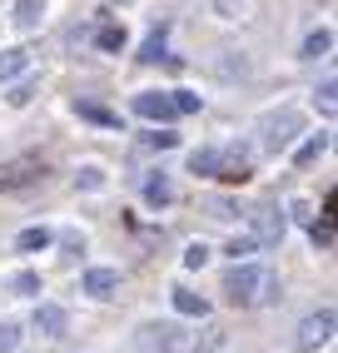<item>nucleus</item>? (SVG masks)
<instances>
[{"instance_id": "1", "label": "nucleus", "mask_w": 338, "mask_h": 353, "mask_svg": "<svg viewBox=\"0 0 338 353\" xmlns=\"http://www.w3.org/2000/svg\"><path fill=\"white\" fill-rule=\"evenodd\" d=\"M279 294V279L274 269L264 264H249V259H234V269L224 274V299L234 309H259V303H269Z\"/></svg>"}, {"instance_id": "2", "label": "nucleus", "mask_w": 338, "mask_h": 353, "mask_svg": "<svg viewBox=\"0 0 338 353\" xmlns=\"http://www.w3.org/2000/svg\"><path fill=\"white\" fill-rule=\"evenodd\" d=\"M304 134V114L294 105H284V110H269L259 120V150L264 154H284V150H294V139Z\"/></svg>"}, {"instance_id": "3", "label": "nucleus", "mask_w": 338, "mask_h": 353, "mask_svg": "<svg viewBox=\"0 0 338 353\" xmlns=\"http://www.w3.org/2000/svg\"><path fill=\"white\" fill-rule=\"evenodd\" d=\"M249 234L259 239V249H274V244H284V234H288V214L279 204H259V209H249Z\"/></svg>"}, {"instance_id": "4", "label": "nucleus", "mask_w": 338, "mask_h": 353, "mask_svg": "<svg viewBox=\"0 0 338 353\" xmlns=\"http://www.w3.org/2000/svg\"><path fill=\"white\" fill-rule=\"evenodd\" d=\"M40 179H45V164H40L35 154L0 164V194H10V190H30V184H40Z\"/></svg>"}, {"instance_id": "5", "label": "nucleus", "mask_w": 338, "mask_h": 353, "mask_svg": "<svg viewBox=\"0 0 338 353\" xmlns=\"http://www.w3.org/2000/svg\"><path fill=\"white\" fill-rule=\"evenodd\" d=\"M333 323H338V319H333V309H328V303H324V309H313V314L299 323V348H304V353L324 348V343L333 339Z\"/></svg>"}, {"instance_id": "6", "label": "nucleus", "mask_w": 338, "mask_h": 353, "mask_svg": "<svg viewBox=\"0 0 338 353\" xmlns=\"http://www.w3.org/2000/svg\"><path fill=\"white\" fill-rule=\"evenodd\" d=\"M249 174H254V159H249L244 145L219 150V159H214V179H224V184H244Z\"/></svg>"}, {"instance_id": "7", "label": "nucleus", "mask_w": 338, "mask_h": 353, "mask_svg": "<svg viewBox=\"0 0 338 353\" xmlns=\"http://www.w3.org/2000/svg\"><path fill=\"white\" fill-rule=\"evenodd\" d=\"M204 65H209V75H219V80H249L254 75V60L244 50H214Z\"/></svg>"}, {"instance_id": "8", "label": "nucleus", "mask_w": 338, "mask_h": 353, "mask_svg": "<svg viewBox=\"0 0 338 353\" xmlns=\"http://www.w3.org/2000/svg\"><path fill=\"white\" fill-rule=\"evenodd\" d=\"M135 114L139 120H155V125H169L179 110L169 100V90H144V95H135Z\"/></svg>"}, {"instance_id": "9", "label": "nucleus", "mask_w": 338, "mask_h": 353, "mask_svg": "<svg viewBox=\"0 0 338 353\" xmlns=\"http://www.w3.org/2000/svg\"><path fill=\"white\" fill-rule=\"evenodd\" d=\"M135 348L139 353H175V328L169 323H144L135 334Z\"/></svg>"}, {"instance_id": "10", "label": "nucleus", "mask_w": 338, "mask_h": 353, "mask_svg": "<svg viewBox=\"0 0 338 353\" xmlns=\"http://www.w3.org/2000/svg\"><path fill=\"white\" fill-rule=\"evenodd\" d=\"M65 323H70V314L60 309V303H40L35 309V328L45 339H65Z\"/></svg>"}, {"instance_id": "11", "label": "nucleus", "mask_w": 338, "mask_h": 353, "mask_svg": "<svg viewBox=\"0 0 338 353\" xmlns=\"http://www.w3.org/2000/svg\"><path fill=\"white\" fill-rule=\"evenodd\" d=\"M80 289H85L90 299H110V294L119 289V269H90V274L80 279Z\"/></svg>"}, {"instance_id": "12", "label": "nucleus", "mask_w": 338, "mask_h": 353, "mask_svg": "<svg viewBox=\"0 0 338 353\" xmlns=\"http://www.w3.org/2000/svg\"><path fill=\"white\" fill-rule=\"evenodd\" d=\"M169 199H175V184H169V174H164V170H155V174H144V204H155V209H164Z\"/></svg>"}, {"instance_id": "13", "label": "nucleus", "mask_w": 338, "mask_h": 353, "mask_svg": "<svg viewBox=\"0 0 338 353\" xmlns=\"http://www.w3.org/2000/svg\"><path fill=\"white\" fill-rule=\"evenodd\" d=\"M26 70H30V50H20V45L0 50V85H10L15 75H26Z\"/></svg>"}, {"instance_id": "14", "label": "nucleus", "mask_w": 338, "mask_h": 353, "mask_svg": "<svg viewBox=\"0 0 338 353\" xmlns=\"http://www.w3.org/2000/svg\"><path fill=\"white\" fill-rule=\"evenodd\" d=\"M15 30H35L40 20H45V0H15Z\"/></svg>"}, {"instance_id": "15", "label": "nucleus", "mask_w": 338, "mask_h": 353, "mask_svg": "<svg viewBox=\"0 0 338 353\" xmlns=\"http://www.w3.org/2000/svg\"><path fill=\"white\" fill-rule=\"evenodd\" d=\"M175 309L189 314V319H204V314H209V303H204L199 294H189V289H175Z\"/></svg>"}, {"instance_id": "16", "label": "nucleus", "mask_w": 338, "mask_h": 353, "mask_svg": "<svg viewBox=\"0 0 338 353\" xmlns=\"http://www.w3.org/2000/svg\"><path fill=\"white\" fill-rule=\"evenodd\" d=\"M50 239H55L50 229H20V239H15V249H20V254H35V249H45V244H50Z\"/></svg>"}, {"instance_id": "17", "label": "nucleus", "mask_w": 338, "mask_h": 353, "mask_svg": "<svg viewBox=\"0 0 338 353\" xmlns=\"http://www.w3.org/2000/svg\"><path fill=\"white\" fill-rule=\"evenodd\" d=\"M313 105H319L324 114H333V110H338V80H333V75H324V85L313 90Z\"/></svg>"}, {"instance_id": "18", "label": "nucleus", "mask_w": 338, "mask_h": 353, "mask_svg": "<svg viewBox=\"0 0 338 353\" xmlns=\"http://www.w3.org/2000/svg\"><path fill=\"white\" fill-rule=\"evenodd\" d=\"M333 50V30H313L308 40H304V60H319V55H328Z\"/></svg>"}, {"instance_id": "19", "label": "nucleus", "mask_w": 338, "mask_h": 353, "mask_svg": "<svg viewBox=\"0 0 338 353\" xmlns=\"http://www.w3.org/2000/svg\"><path fill=\"white\" fill-rule=\"evenodd\" d=\"M224 254H229V259H249V254H259V239L244 229V234H234V239L224 244Z\"/></svg>"}, {"instance_id": "20", "label": "nucleus", "mask_w": 338, "mask_h": 353, "mask_svg": "<svg viewBox=\"0 0 338 353\" xmlns=\"http://www.w3.org/2000/svg\"><path fill=\"white\" fill-rule=\"evenodd\" d=\"M214 159H219V150H195V154H189V170L204 174V179H214Z\"/></svg>"}, {"instance_id": "21", "label": "nucleus", "mask_w": 338, "mask_h": 353, "mask_svg": "<svg viewBox=\"0 0 338 353\" xmlns=\"http://www.w3.org/2000/svg\"><path fill=\"white\" fill-rule=\"evenodd\" d=\"M214 10H219L224 20H244L254 10V0H214Z\"/></svg>"}, {"instance_id": "22", "label": "nucleus", "mask_w": 338, "mask_h": 353, "mask_svg": "<svg viewBox=\"0 0 338 353\" xmlns=\"http://www.w3.org/2000/svg\"><path fill=\"white\" fill-rule=\"evenodd\" d=\"M169 100H175V110H179V114H199V105H204L195 90H169Z\"/></svg>"}, {"instance_id": "23", "label": "nucleus", "mask_w": 338, "mask_h": 353, "mask_svg": "<svg viewBox=\"0 0 338 353\" xmlns=\"http://www.w3.org/2000/svg\"><path fill=\"white\" fill-rule=\"evenodd\" d=\"M95 45H100V50H125V26H105L95 35Z\"/></svg>"}, {"instance_id": "24", "label": "nucleus", "mask_w": 338, "mask_h": 353, "mask_svg": "<svg viewBox=\"0 0 338 353\" xmlns=\"http://www.w3.org/2000/svg\"><path fill=\"white\" fill-rule=\"evenodd\" d=\"M15 348H20V323L0 319V353H15Z\"/></svg>"}, {"instance_id": "25", "label": "nucleus", "mask_w": 338, "mask_h": 353, "mask_svg": "<svg viewBox=\"0 0 338 353\" xmlns=\"http://www.w3.org/2000/svg\"><path fill=\"white\" fill-rule=\"evenodd\" d=\"M159 55H164V26H159L150 40H144V45H139V60H144V65H155Z\"/></svg>"}, {"instance_id": "26", "label": "nucleus", "mask_w": 338, "mask_h": 353, "mask_svg": "<svg viewBox=\"0 0 338 353\" xmlns=\"http://www.w3.org/2000/svg\"><path fill=\"white\" fill-rule=\"evenodd\" d=\"M30 95H35V80H20V75H15L10 95H6V105H15V110H20V105H30Z\"/></svg>"}, {"instance_id": "27", "label": "nucleus", "mask_w": 338, "mask_h": 353, "mask_svg": "<svg viewBox=\"0 0 338 353\" xmlns=\"http://www.w3.org/2000/svg\"><path fill=\"white\" fill-rule=\"evenodd\" d=\"M324 150H328V130H324V134H313V139H308V145H304L294 159H299V164H313V159H319Z\"/></svg>"}, {"instance_id": "28", "label": "nucleus", "mask_w": 338, "mask_h": 353, "mask_svg": "<svg viewBox=\"0 0 338 353\" xmlns=\"http://www.w3.org/2000/svg\"><path fill=\"white\" fill-rule=\"evenodd\" d=\"M75 184H80V190H105V170H100V164H85V170L75 174Z\"/></svg>"}, {"instance_id": "29", "label": "nucleus", "mask_w": 338, "mask_h": 353, "mask_svg": "<svg viewBox=\"0 0 338 353\" xmlns=\"http://www.w3.org/2000/svg\"><path fill=\"white\" fill-rule=\"evenodd\" d=\"M75 114H85V120H95V125H119V114H110V110H100V105H75Z\"/></svg>"}, {"instance_id": "30", "label": "nucleus", "mask_w": 338, "mask_h": 353, "mask_svg": "<svg viewBox=\"0 0 338 353\" xmlns=\"http://www.w3.org/2000/svg\"><path fill=\"white\" fill-rule=\"evenodd\" d=\"M313 244H319V249H333V219H328V214L313 219Z\"/></svg>"}, {"instance_id": "31", "label": "nucleus", "mask_w": 338, "mask_h": 353, "mask_svg": "<svg viewBox=\"0 0 338 353\" xmlns=\"http://www.w3.org/2000/svg\"><path fill=\"white\" fill-rule=\"evenodd\" d=\"M184 264H189V269H204V264H209V249H204V244H189V249H184Z\"/></svg>"}, {"instance_id": "32", "label": "nucleus", "mask_w": 338, "mask_h": 353, "mask_svg": "<svg viewBox=\"0 0 338 353\" xmlns=\"http://www.w3.org/2000/svg\"><path fill=\"white\" fill-rule=\"evenodd\" d=\"M15 289H20V294H40V274L20 269V274H15Z\"/></svg>"}, {"instance_id": "33", "label": "nucleus", "mask_w": 338, "mask_h": 353, "mask_svg": "<svg viewBox=\"0 0 338 353\" xmlns=\"http://www.w3.org/2000/svg\"><path fill=\"white\" fill-rule=\"evenodd\" d=\"M209 214H214V219H239V209H234L229 199H209Z\"/></svg>"}, {"instance_id": "34", "label": "nucleus", "mask_w": 338, "mask_h": 353, "mask_svg": "<svg viewBox=\"0 0 338 353\" xmlns=\"http://www.w3.org/2000/svg\"><path fill=\"white\" fill-rule=\"evenodd\" d=\"M144 145H159V150H175V145H179V134H169V130H159V134H144Z\"/></svg>"}]
</instances>
